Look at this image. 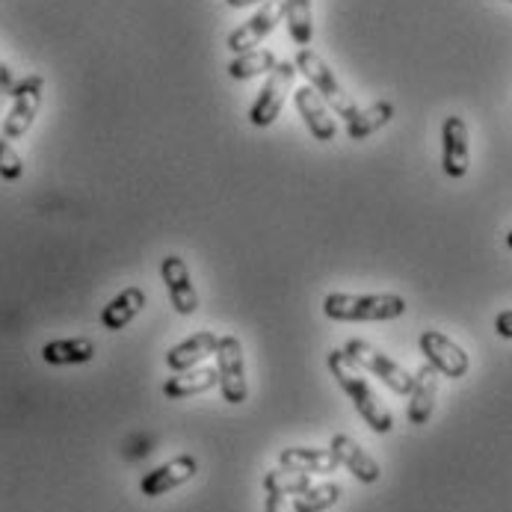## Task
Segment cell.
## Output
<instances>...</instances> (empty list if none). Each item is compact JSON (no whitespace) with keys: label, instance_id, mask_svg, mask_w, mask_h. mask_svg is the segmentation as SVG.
<instances>
[{"label":"cell","instance_id":"obj_1","mask_svg":"<svg viewBox=\"0 0 512 512\" xmlns=\"http://www.w3.org/2000/svg\"><path fill=\"white\" fill-rule=\"evenodd\" d=\"M326 365H329V373L335 376V382L341 385V391L353 400L356 412L365 418L367 427H370L373 433H379V436L391 433V430H394V415H391L388 406L376 397V391L370 388V382L365 379L362 367L356 365L344 350H332L329 359H326Z\"/></svg>","mask_w":512,"mask_h":512},{"label":"cell","instance_id":"obj_2","mask_svg":"<svg viewBox=\"0 0 512 512\" xmlns=\"http://www.w3.org/2000/svg\"><path fill=\"white\" fill-rule=\"evenodd\" d=\"M323 314L338 323H382L406 314V299L397 293H329Z\"/></svg>","mask_w":512,"mask_h":512},{"label":"cell","instance_id":"obj_3","mask_svg":"<svg viewBox=\"0 0 512 512\" xmlns=\"http://www.w3.org/2000/svg\"><path fill=\"white\" fill-rule=\"evenodd\" d=\"M293 69L308 80V86L326 101L329 110H335V116H341L344 122H350L356 116V101L347 95V89L338 83V77L326 66V60L320 54H314L311 48H299L293 57Z\"/></svg>","mask_w":512,"mask_h":512},{"label":"cell","instance_id":"obj_4","mask_svg":"<svg viewBox=\"0 0 512 512\" xmlns=\"http://www.w3.org/2000/svg\"><path fill=\"white\" fill-rule=\"evenodd\" d=\"M12 107L6 113V122L0 125L3 128V137L6 140H21L36 116H39V107H42V95H45V77L42 74H27L21 83L12 86Z\"/></svg>","mask_w":512,"mask_h":512},{"label":"cell","instance_id":"obj_5","mask_svg":"<svg viewBox=\"0 0 512 512\" xmlns=\"http://www.w3.org/2000/svg\"><path fill=\"white\" fill-rule=\"evenodd\" d=\"M341 350H344L356 365L362 367V370H370L373 376H379L394 394L406 397V394L412 391V379H415V376H412L403 365H397L394 359H388L382 350H376L373 344H367L362 338H350Z\"/></svg>","mask_w":512,"mask_h":512},{"label":"cell","instance_id":"obj_6","mask_svg":"<svg viewBox=\"0 0 512 512\" xmlns=\"http://www.w3.org/2000/svg\"><path fill=\"white\" fill-rule=\"evenodd\" d=\"M293 80H296L293 63H276V69L270 72L267 83L261 86L255 104L249 107V122L255 128H270L282 116V107H285L288 95L293 92Z\"/></svg>","mask_w":512,"mask_h":512},{"label":"cell","instance_id":"obj_7","mask_svg":"<svg viewBox=\"0 0 512 512\" xmlns=\"http://www.w3.org/2000/svg\"><path fill=\"white\" fill-rule=\"evenodd\" d=\"M217 373H220L222 400L231 406L246 403L249 397V382H246V359H243V344L237 335H222L217 344Z\"/></svg>","mask_w":512,"mask_h":512},{"label":"cell","instance_id":"obj_8","mask_svg":"<svg viewBox=\"0 0 512 512\" xmlns=\"http://www.w3.org/2000/svg\"><path fill=\"white\" fill-rule=\"evenodd\" d=\"M418 347H421L424 359L439 370V376H447V379H462V376H468V367H471L468 353H465L453 338H447L444 332H439V329L421 332Z\"/></svg>","mask_w":512,"mask_h":512},{"label":"cell","instance_id":"obj_9","mask_svg":"<svg viewBox=\"0 0 512 512\" xmlns=\"http://www.w3.org/2000/svg\"><path fill=\"white\" fill-rule=\"evenodd\" d=\"M285 18V3L282 0H267L246 24H240L234 33H228V51L237 57V54H246V51H252L255 45H261L276 27H279V21Z\"/></svg>","mask_w":512,"mask_h":512},{"label":"cell","instance_id":"obj_10","mask_svg":"<svg viewBox=\"0 0 512 512\" xmlns=\"http://www.w3.org/2000/svg\"><path fill=\"white\" fill-rule=\"evenodd\" d=\"M471 166L468 125L462 116H447L441 125V169L447 178H465Z\"/></svg>","mask_w":512,"mask_h":512},{"label":"cell","instance_id":"obj_11","mask_svg":"<svg viewBox=\"0 0 512 512\" xmlns=\"http://www.w3.org/2000/svg\"><path fill=\"white\" fill-rule=\"evenodd\" d=\"M160 279L169 291V299H172V308L184 317L196 314L199 311V293L193 288V279H190V270L184 264L181 255H166L160 261Z\"/></svg>","mask_w":512,"mask_h":512},{"label":"cell","instance_id":"obj_12","mask_svg":"<svg viewBox=\"0 0 512 512\" xmlns=\"http://www.w3.org/2000/svg\"><path fill=\"white\" fill-rule=\"evenodd\" d=\"M291 95L293 104H296V113L302 116V122L311 131V137L320 140V143H332L338 137V125H335L326 101L311 86H299V89H293Z\"/></svg>","mask_w":512,"mask_h":512},{"label":"cell","instance_id":"obj_13","mask_svg":"<svg viewBox=\"0 0 512 512\" xmlns=\"http://www.w3.org/2000/svg\"><path fill=\"white\" fill-rule=\"evenodd\" d=\"M196 471H199L196 456H190V453L175 456L172 462H166V465L148 471L146 477L140 480V492H143L146 498H160V495H166V492H172V489L190 483V480L196 477Z\"/></svg>","mask_w":512,"mask_h":512},{"label":"cell","instance_id":"obj_14","mask_svg":"<svg viewBox=\"0 0 512 512\" xmlns=\"http://www.w3.org/2000/svg\"><path fill=\"white\" fill-rule=\"evenodd\" d=\"M329 450L335 453V459H338V465H341V468H347V471H350L356 480H362V483H367V486H373V483L382 477V468H379V462H376V459L367 453L359 441L350 439L347 433H338V436H332Z\"/></svg>","mask_w":512,"mask_h":512},{"label":"cell","instance_id":"obj_15","mask_svg":"<svg viewBox=\"0 0 512 512\" xmlns=\"http://www.w3.org/2000/svg\"><path fill=\"white\" fill-rule=\"evenodd\" d=\"M412 391H409V424L424 427L433 412H436V397H439V370L424 362L418 367V373H412Z\"/></svg>","mask_w":512,"mask_h":512},{"label":"cell","instance_id":"obj_16","mask_svg":"<svg viewBox=\"0 0 512 512\" xmlns=\"http://www.w3.org/2000/svg\"><path fill=\"white\" fill-rule=\"evenodd\" d=\"M217 344H220V335L211 332V329H202V332L190 335L187 341L175 344L166 353V365H169V370H175V373L193 370V367L205 365V359L217 356Z\"/></svg>","mask_w":512,"mask_h":512},{"label":"cell","instance_id":"obj_17","mask_svg":"<svg viewBox=\"0 0 512 512\" xmlns=\"http://www.w3.org/2000/svg\"><path fill=\"white\" fill-rule=\"evenodd\" d=\"M279 465L299 474H335L341 468L329 447H285L279 453Z\"/></svg>","mask_w":512,"mask_h":512},{"label":"cell","instance_id":"obj_18","mask_svg":"<svg viewBox=\"0 0 512 512\" xmlns=\"http://www.w3.org/2000/svg\"><path fill=\"white\" fill-rule=\"evenodd\" d=\"M214 385H220V373L214 367H193V370H181L175 376H169L163 382V394L169 400H187V397H196V394H205L211 391Z\"/></svg>","mask_w":512,"mask_h":512},{"label":"cell","instance_id":"obj_19","mask_svg":"<svg viewBox=\"0 0 512 512\" xmlns=\"http://www.w3.org/2000/svg\"><path fill=\"white\" fill-rule=\"evenodd\" d=\"M146 308V291L143 288H125L122 293H116L104 311H101V326L107 332H122L140 311Z\"/></svg>","mask_w":512,"mask_h":512},{"label":"cell","instance_id":"obj_20","mask_svg":"<svg viewBox=\"0 0 512 512\" xmlns=\"http://www.w3.org/2000/svg\"><path fill=\"white\" fill-rule=\"evenodd\" d=\"M42 359L54 367L86 365L95 359V344L89 338H60L42 347Z\"/></svg>","mask_w":512,"mask_h":512},{"label":"cell","instance_id":"obj_21","mask_svg":"<svg viewBox=\"0 0 512 512\" xmlns=\"http://www.w3.org/2000/svg\"><path fill=\"white\" fill-rule=\"evenodd\" d=\"M394 119V104L391 101H376L365 110H356V116L347 122V137L350 140H367L379 128H385Z\"/></svg>","mask_w":512,"mask_h":512},{"label":"cell","instance_id":"obj_22","mask_svg":"<svg viewBox=\"0 0 512 512\" xmlns=\"http://www.w3.org/2000/svg\"><path fill=\"white\" fill-rule=\"evenodd\" d=\"M276 54L267 51V48H252L246 54H237L231 63H228V77L234 80H252L258 74H270L276 69Z\"/></svg>","mask_w":512,"mask_h":512},{"label":"cell","instance_id":"obj_23","mask_svg":"<svg viewBox=\"0 0 512 512\" xmlns=\"http://www.w3.org/2000/svg\"><path fill=\"white\" fill-rule=\"evenodd\" d=\"M282 3H285V21H288L293 45H299V48L311 45V36H314L311 0H282Z\"/></svg>","mask_w":512,"mask_h":512},{"label":"cell","instance_id":"obj_24","mask_svg":"<svg viewBox=\"0 0 512 512\" xmlns=\"http://www.w3.org/2000/svg\"><path fill=\"white\" fill-rule=\"evenodd\" d=\"M341 501V486L338 483H320L308 486L302 495L293 498V512H326Z\"/></svg>","mask_w":512,"mask_h":512},{"label":"cell","instance_id":"obj_25","mask_svg":"<svg viewBox=\"0 0 512 512\" xmlns=\"http://www.w3.org/2000/svg\"><path fill=\"white\" fill-rule=\"evenodd\" d=\"M311 486V474H299V471H291V468H273L267 471L264 477V489L267 495H302L305 489Z\"/></svg>","mask_w":512,"mask_h":512},{"label":"cell","instance_id":"obj_26","mask_svg":"<svg viewBox=\"0 0 512 512\" xmlns=\"http://www.w3.org/2000/svg\"><path fill=\"white\" fill-rule=\"evenodd\" d=\"M21 175H24V160L12 148V143L3 137V128H0V178L3 181H18Z\"/></svg>","mask_w":512,"mask_h":512},{"label":"cell","instance_id":"obj_27","mask_svg":"<svg viewBox=\"0 0 512 512\" xmlns=\"http://www.w3.org/2000/svg\"><path fill=\"white\" fill-rule=\"evenodd\" d=\"M495 332H498L501 338L512 341V308L510 311H501V314L495 317Z\"/></svg>","mask_w":512,"mask_h":512},{"label":"cell","instance_id":"obj_28","mask_svg":"<svg viewBox=\"0 0 512 512\" xmlns=\"http://www.w3.org/2000/svg\"><path fill=\"white\" fill-rule=\"evenodd\" d=\"M267 512H288L285 495H267Z\"/></svg>","mask_w":512,"mask_h":512},{"label":"cell","instance_id":"obj_29","mask_svg":"<svg viewBox=\"0 0 512 512\" xmlns=\"http://www.w3.org/2000/svg\"><path fill=\"white\" fill-rule=\"evenodd\" d=\"M12 86H15V80H12V72H9V66L0 60V89H9L12 92Z\"/></svg>","mask_w":512,"mask_h":512},{"label":"cell","instance_id":"obj_30","mask_svg":"<svg viewBox=\"0 0 512 512\" xmlns=\"http://www.w3.org/2000/svg\"><path fill=\"white\" fill-rule=\"evenodd\" d=\"M231 9H246V6H255V3H267V0H225Z\"/></svg>","mask_w":512,"mask_h":512},{"label":"cell","instance_id":"obj_31","mask_svg":"<svg viewBox=\"0 0 512 512\" xmlns=\"http://www.w3.org/2000/svg\"><path fill=\"white\" fill-rule=\"evenodd\" d=\"M507 246H510V249H512V231H510V234H507Z\"/></svg>","mask_w":512,"mask_h":512},{"label":"cell","instance_id":"obj_32","mask_svg":"<svg viewBox=\"0 0 512 512\" xmlns=\"http://www.w3.org/2000/svg\"><path fill=\"white\" fill-rule=\"evenodd\" d=\"M507 3H512V0H507Z\"/></svg>","mask_w":512,"mask_h":512}]
</instances>
